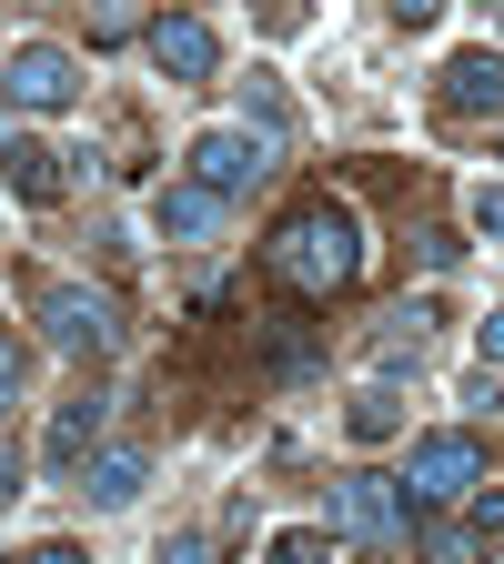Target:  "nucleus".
I'll return each instance as SVG.
<instances>
[{
  "mask_svg": "<svg viewBox=\"0 0 504 564\" xmlns=\"http://www.w3.org/2000/svg\"><path fill=\"white\" fill-rule=\"evenodd\" d=\"M262 262H272V282H282V293L333 303L343 282L364 272V223H353V202H303L293 223L262 242Z\"/></svg>",
  "mask_w": 504,
  "mask_h": 564,
  "instance_id": "1",
  "label": "nucleus"
},
{
  "mask_svg": "<svg viewBox=\"0 0 504 564\" xmlns=\"http://www.w3.org/2000/svg\"><path fill=\"white\" fill-rule=\"evenodd\" d=\"M474 484H484V434H423L394 494H404V514H435V505H464Z\"/></svg>",
  "mask_w": 504,
  "mask_h": 564,
  "instance_id": "2",
  "label": "nucleus"
},
{
  "mask_svg": "<svg viewBox=\"0 0 504 564\" xmlns=\"http://www.w3.org/2000/svg\"><path fill=\"white\" fill-rule=\"evenodd\" d=\"M41 343L51 352H111L121 343L111 293H92V282H51V293H41Z\"/></svg>",
  "mask_w": 504,
  "mask_h": 564,
  "instance_id": "3",
  "label": "nucleus"
},
{
  "mask_svg": "<svg viewBox=\"0 0 504 564\" xmlns=\"http://www.w3.org/2000/svg\"><path fill=\"white\" fill-rule=\"evenodd\" d=\"M0 91H11V111H71L82 101V61L51 51V41H21L11 61H0Z\"/></svg>",
  "mask_w": 504,
  "mask_h": 564,
  "instance_id": "4",
  "label": "nucleus"
},
{
  "mask_svg": "<svg viewBox=\"0 0 504 564\" xmlns=\"http://www.w3.org/2000/svg\"><path fill=\"white\" fill-rule=\"evenodd\" d=\"M404 524H414V514H404V494H394L384 474H343V484H333V534H343V544H394Z\"/></svg>",
  "mask_w": 504,
  "mask_h": 564,
  "instance_id": "5",
  "label": "nucleus"
},
{
  "mask_svg": "<svg viewBox=\"0 0 504 564\" xmlns=\"http://www.w3.org/2000/svg\"><path fill=\"white\" fill-rule=\"evenodd\" d=\"M182 162H192V182H202L212 202H233V192H253V182L272 172V162H262V141H243V131H202Z\"/></svg>",
  "mask_w": 504,
  "mask_h": 564,
  "instance_id": "6",
  "label": "nucleus"
},
{
  "mask_svg": "<svg viewBox=\"0 0 504 564\" xmlns=\"http://www.w3.org/2000/svg\"><path fill=\"white\" fill-rule=\"evenodd\" d=\"M141 41H152V70H162V82H212V70H223V41H212V21L162 11Z\"/></svg>",
  "mask_w": 504,
  "mask_h": 564,
  "instance_id": "7",
  "label": "nucleus"
},
{
  "mask_svg": "<svg viewBox=\"0 0 504 564\" xmlns=\"http://www.w3.org/2000/svg\"><path fill=\"white\" fill-rule=\"evenodd\" d=\"M444 111H454V121L504 111V51H454V61H444Z\"/></svg>",
  "mask_w": 504,
  "mask_h": 564,
  "instance_id": "8",
  "label": "nucleus"
},
{
  "mask_svg": "<svg viewBox=\"0 0 504 564\" xmlns=\"http://www.w3.org/2000/svg\"><path fill=\"white\" fill-rule=\"evenodd\" d=\"M152 232L162 242H202V232H223V202H212L202 182H162L152 192Z\"/></svg>",
  "mask_w": 504,
  "mask_h": 564,
  "instance_id": "9",
  "label": "nucleus"
},
{
  "mask_svg": "<svg viewBox=\"0 0 504 564\" xmlns=\"http://www.w3.org/2000/svg\"><path fill=\"white\" fill-rule=\"evenodd\" d=\"M101 413H111L101 393H71V403L51 413V464H61V474H82V464H92V444H101Z\"/></svg>",
  "mask_w": 504,
  "mask_h": 564,
  "instance_id": "10",
  "label": "nucleus"
},
{
  "mask_svg": "<svg viewBox=\"0 0 504 564\" xmlns=\"http://www.w3.org/2000/svg\"><path fill=\"white\" fill-rule=\"evenodd\" d=\"M141 474H152V454H141V444H101V454L82 464V494H92V505H131Z\"/></svg>",
  "mask_w": 504,
  "mask_h": 564,
  "instance_id": "11",
  "label": "nucleus"
},
{
  "mask_svg": "<svg viewBox=\"0 0 504 564\" xmlns=\"http://www.w3.org/2000/svg\"><path fill=\"white\" fill-rule=\"evenodd\" d=\"M423 333H435V303H394V313H384V333H374V364H384V373L423 364Z\"/></svg>",
  "mask_w": 504,
  "mask_h": 564,
  "instance_id": "12",
  "label": "nucleus"
},
{
  "mask_svg": "<svg viewBox=\"0 0 504 564\" xmlns=\"http://www.w3.org/2000/svg\"><path fill=\"white\" fill-rule=\"evenodd\" d=\"M243 141H262V162H282V141H293V121H282V101H272V82H243V121H233Z\"/></svg>",
  "mask_w": 504,
  "mask_h": 564,
  "instance_id": "13",
  "label": "nucleus"
},
{
  "mask_svg": "<svg viewBox=\"0 0 504 564\" xmlns=\"http://www.w3.org/2000/svg\"><path fill=\"white\" fill-rule=\"evenodd\" d=\"M343 423H353V444H394V434H404V393H394V383H364Z\"/></svg>",
  "mask_w": 504,
  "mask_h": 564,
  "instance_id": "14",
  "label": "nucleus"
},
{
  "mask_svg": "<svg viewBox=\"0 0 504 564\" xmlns=\"http://www.w3.org/2000/svg\"><path fill=\"white\" fill-rule=\"evenodd\" d=\"M0 162H11V192L21 202H61V172H51L61 152H41V141H0Z\"/></svg>",
  "mask_w": 504,
  "mask_h": 564,
  "instance_id": "15",
  "label": "nucleus"
},
{
  "mask_svg": "<svg viewBox=\"0 0 504 564\" xmlns=\"http://www.w3.org/2000/svg\"><path fill=\"white\" fill-rule=\"evenodd\" d=\"M464 223H474L484 242H504V182H474V192H464Z\"/></svg>",
  "mask_w": 504,
  "mask_h": 564,
  "instance_id": "16",
  "label": "nucleus"
},
{
  "mask_svg": "<svg viewBox=\"0 0 504 564\" xmlns=\"http://www.w3.org/2000/svg\"><path fill=\"white\" fill-rule=\"evenodd\" d=\"M272 564H323V534H272Z\"/></svg>",
  "mask_w": 504,
  "mask_h": 564,
  "instance_id": "17",
  "label": "nucleus"
},
{
  "mask_svg": "<svg viewBox=\"0 0 504 564\" xmlns=\"http://www.w3.org/2000/svg\"><path fill=\"white\" fill-rule=\"evenodd\" d=\"M11 403H21V352L0 343V423H11Z\"/></svg>",
  "mask_w": 504,
  "mask_h": 564,
  "instance_id": "18",
  "label": "nucleus"
},
{
  "mask_svg": "<svg viewBox=\"0 0 504 564\" xmlns=\"http://www.w3.org/2000/svg\"><path fill=\"white\" fill-rule=\"evenodd\" d=\"M474 534H484V544H504V494H484V505H474Z\"/></svg>",
  "mask_w": 504,
  "mask_h": 564,
  "instance_id": "19",
  "label": "nucleus"
},
{
  "mask_svg": "<svg viewBox=\"0 0 504 564\" xmlns=\"http://www.w3.org/2000/svg\"><path fill=\"white\" fill-rule=\"evenodd\" d=\"M474 343H484V373H504V313H494V323H474Z\"/></svg>",
  "mask_w": 504,
  "mask_h": 564,
  "instance_id": "20",
  "label": "nucleus"
},
{
  "mask_svg": "<svg viewBox=\"0 0 504 564\" xmlns=\"http://www.w3.org/2000/svg\"><path fill=\"white\" fill-rule=\"evenodd\" d=\"M21 564H92V554H82V544H61V534H51V544H31Z\"/></svg>",
  "mask_w": 504,
  "mask_h": 564,
  "instance_id": "21",
  "label": "nucleus"
},
{
  "mask_svg": "<svg viewBox=\"0 0 504 564\" xmlns=\"http://www.w3.org/2000/svg\"><path fill=\"white\" fill-rule=\"evenodd\" d=\"M152 564H212V554H202V534H172V544H162Z\"/></svg>",
  "mask_w": 504,
  "mask_h": 564,
  "instance_id": "22",
  "label": "nucleus"
},
{
  "mask_svg": "<svg viewBox=\"0 0 504 564\" xmlns=\"http://www.w3.org/2000/svg\"><path fill=\"white\" fill-rule=\"evenodd\" d=\"M0 494H21V444H0Z\"/></svg>",
  "mask_w": 504,
  "mask_h": 564,
  "instance_id": "23",
  "label": "nucleus"
}]
</instances>
